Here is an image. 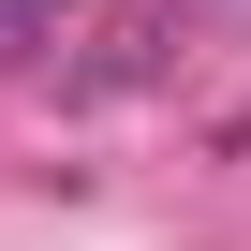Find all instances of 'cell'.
Masks as SVG:
<instances>
[{
    "mask_svg": "<svg viewBox=\"0 0 251 251\" xmlns=\"http://www.w3.org/2000/svg\"><path fill=\"white\" fill-rule=\"evenodd\" d=\"M45 15H74V0H0V59H30V30Z\"/></svg>",
    "mask_w": 251,
    "mask_h": 251,
    "instance_id": "1",
    "label": "cell"
}]
</instances>
